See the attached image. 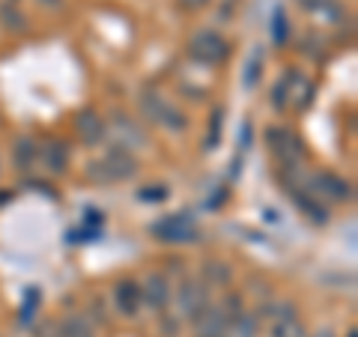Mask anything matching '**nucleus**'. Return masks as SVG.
Masks as SVG:
<instances>
[{"mask_svg": "<svg viewBox=\"0 0 358 337\" xmlns=\"http://www.w3.org/2000/svg\"><path fill=\"white\" fill-rule=\"evenodd\" d=\"M134 173H138V162H134V155L122 147H110L102 159L87 167V176L99 185H114V182H122V179H129Z\"/></svg>", "mask_w": 358, "mask_h": 337, "instance_id": "f257e3e1", "label": "nucleus"}, {"mask_svg": "<svg viewBox=\"0 0 358 337\" xmlns=\"http://www.w3.org/2000/svg\"><path fill=\"white\" fill-rule=\"evenodd\" d=\"M188 51H192V57L200 60V63H206V66H218L227 60V54H230V45L227 39L221 36L218 30H197L194 36H192V45H188Z\"/></svg>", "mask_w": 358, "mask_h": 337, "instance_id": "f03ea898", "label": "nucleus"}, {"mask_svg": "<svg viewBox=\"0 0 358 337\" xmlns=\"http://www.w3.org/2000/svg\"><path fill=\"white\" fill-rule=\"evenodd\" d=\"M176 308H179V317H182V320L197 322V320L212 308L209 287H206V284H200V280H185V284L179 287Z\"/></svg>", "mask_w": 358, "mask_h": 337, "instance_id": "7ed1b4c3", "label": "nucleus"}, {"mask_svg": "<svg viewBox=\"0 0 358 337\" xmlns=\"http://www.w3.org/2000/svg\"><path fill=\"white\" fill-rule=\"evenodd\" d=\"M266 143L268 150H272V155L278 162H281L284 167H296L301 162V155H305V150H301V141L296 138L289 129L284 126H275L266 131Z\"/></svg>", "mask_w": 358, "mask_h": 337, "instance_id": "20e7f679", "label": "nucleus"}, {"mask_svg": "<svg viewBox=\"0 0 358 337\" xmlns=\"http://www.w3.org/2000/svg\"><path fill=\"white\" fill-rule=\"evenodd\" d=\"M141 105H143L147 117L155 122V126H162V129H167V131L185 129V114H182L179 108H173L164 96H159V93H147V96L141 99Z\"/></svg>", "mask_w": 358, "mask_h": 337, "instance_id": "39448f33", "label": "nucleus"}, {"mask_svg": "<svg viewBox=\"0 0 358 337\" xmlns=\"http://www.w3.org/2000/svg\"><path fill=\"white\" fill-rule=\"evenodd\" d=\"M150 233L155 236V239H162V242H192L197 239V227H194V221L188 218V215H164L162 221H155Z\"/></svg>", "mask_w": 358, "mask_h": 337, "instance_id": "423d86ee", "label": "nucleus"}, {"mask_svg": "<svg viewBox=\"0 0 358 337\" xmlns=\"http://www.w3.org/2000/svg\"><path fill=\"white\" fill-rule=\"evenodd\" d=\"M310 194L317 200H331V203H343V200L352 197V185L346 182V179H341L338 173H317L310 179Z\"/></svg>", "mask_w": 358, "mask_h": 337, "instance_id": "0eeeda50", "label": "nucleus"}, {"mask_svg": "<svg viewBox=\"0 0 358 337\" xmlns=\"http://www.w3.org/2000/svg\"><path fill=\"white\" fill-rule=\"evenodd\" d=\"M114 122H108V129H114L117 134H120V143L117 147H122V150H129L131 152V147L134 150H143L147 147V131L141 129V122H134L131 117H126L122 110H117L114 117H110Z\"/></svg>", "mask_w": 358, "mask_h": 337, "instance_id": "6e6552de", "label": "nucleus"}, {"mask_svg": "<svg viewBox=\"0 0 358 337\" xmlns=\"http://www.w3.org/2000/svg\"><path fill=\"white\" fill-rule=\"evenodd\" d=\"M272 337H308L305 325H301V320L296 317V308L293 305H275L272 308Z\"/></svg>", "mask_w": 358, "mask_h": 337, "instance_id": "1a4fd4ad", "label": "nucleus"}, {"mask_svg": "<svg viewBox=\"0 0 358 337\" xmlns=\"http://www.w3.org/2000/svg\"><path fill=\"white\" fill-rule=\"evenodd\" d=\"M141 299L147 301L155 313H162L167 308V301H171V284H167V278L155 275V272L147 275V280L141 284Z\"/></svg>", "mask_w": 358, "mask_h": 337, "instance_id": "9d476101", "label": "nucleus"}, {"mask_svg": "<svg viewBox=\"0 0 358 337\" xmlns=\"http://www.w3.org/2000/svg\"><path fill=\"white\" fill-rule=\"evenodd\" d=\"M114 305H117V310L122 313V317H138V310L143 305L138 280H129V278L120 280V284L114 287Z\"/></svg>", "mask_w": 358, "mask_h": 337, "instance_id": "9b49d317", "label": "nucleus"}, {"mask_svg": "<svg viewBox=\"0 0 358 337\" xmlns=\"http://www.w3.org/2000/svg\"><path fill=\"white\" fill-rule=\"evenodd\" d=\"M233 322H236V320H230L227 310L212 305V308L203 313V317L194 322V325H197V337H227V331H230Z\"/></svg>", "mask_w": 358, "mask_h": 337, "instance_id": "f8f14e48", "label": "nucleus"}, {"mask_svg": "<svg viewBox=\"0 0 358 337\" xmlns=\"http://www.w3.org/2000/svg\"><path fill=\"white\" fill-rule=\"evenodd\" d=\"M78 134L84 138V143H90V147H96V143L105 141L108 134V122L96 114V110H84V114H78Z\"/></svg>", "mask_w": 358, "mask_h": 337, "instance_id": "ddd939ff", "label": "nucleus"}, {"mask_svg": "<svg viewBox=\"0 0 358 337\" xmlns=\"http://www.w3.org/2000/svg\"><path fill=\"white\" fill-rule=\"evenodd\" d=\"M289 194H293V203H296L301 212H305V215H308L313 224H326V221H329V209L322 206V200H317V197L310 194V191L293 188Z\"/></svg>", "mask_w": 358, "mask_h": 337, "instance_id": "4468645a", "label": "nucleus"}, {"mask_svg": "<svg viewBox=\"0 0 358 337\" xmlns=\"http://www.w3.org/2000/svg\"><path fill=\"white\" fill-rule=\"evenodd\" d=\"M42 159L51 173H63L66 167H69V150H66L63 141H48L42 147Z\"/></svg>", "mask_w": 358, "mask_h": 337, "instance_id": "2eb2a0df", "label": "nucleus"}, {"mask_svg": "<svg viewBox=\"0 0 358 337\" xmlns=\"http://www.w3.org/2000/svg\"><path fill=\"white\" fill-rule=\"evenodd\" d=\"M57 334L60 337H96L93 325H90V320L81 317V313H69V317H63L60 325H57Z\"/></svg>", "mask_w": 358, "mask_h": 337, "instance_id": "dca6fc26", "label": "nucleus"}, {"mask_svg": "<svg viewBox=\"0 0 358 337\" xmlns=\"http://www.w3.org/2000/svg\"><path fill=\"white\" fill-rule=\"evenodd\" d=\"M36 155H39V150H36V141L33 138H18V143L13 147V162H15V167L18 171H30L33 164H36Z\"/></svg>", "mask_w": 358, "mask_h": 337, "instance_id": "f3484780", "label": "nucleus"}, {"mask_svg": "<svg viewBox=\"0 0 358 337\" xmlns=\"http://www.w3.org/2000/svg\"><path fill=\"white\" fill-rule=\"evenodd\" d=\"M257 334H260V317H257V310H242L239 320L227 331V337H257Z\"/></svg>", "mask_w": 358, "mask_h": 337, "instance_id": "a211bd4d", "label": "nucleus"}, {"mask_svg": "<svg viewBox=\"0 0 358 337\" xmlns=\"http://www.w3.org/2000/svg\"><path fill=\"white\" fill-rule=\"evenodd\" d=\"M0 18H3V24H6L9 30H18V33H24V30H27V18H24V13H21L18 6H13V3H3V6H0Z\"/></svg>", "mask_w": 358, "mask_h": 337, "instance_id": "6ab92c4d", "label": "nucleus"}, {"mask_svg": "<svg viewBox=\"0 0 358 337\" xmlns=\"http://www.w3.org/2000/svg\"><path fill=\"white\" fill-rule=\"evenodd\" d=\"M272 39H275V45H284L289 39V21H287L284 6H275V15H272Z\"/></svg>", "mask_w": 358, "mask_h": 337, "instance_id": "aec40b11", "label": "nucleus"}, {"mask_svg": "<svg viewBox=\"0 0 358 337\" xmlns=\"http://www.w3.org/2000/svg\"><path fill=\"white\" fill-rule=\"evenodd\" d=\"M289 78H293V72H287L281 81H278V87L272 89V105H275L278 110H284V108L289 105Z\"/></svg>", "mask_w": 358, "mask_h": 337, "instance_id": "412c9836", "label": "nucleus"}, {"mask_svg": "<svg viewBox=\"0 0 358 337\" xmlns=\"http://www.w3.org/2000/svg\"><path fill=\"white\" fill-rule=\"evenodd\" d=\"M260 69H263V54H260V48H257L254 57L248 60V66H245V87H254L257 81H260Z\"/></svg>", "mask_w": 358, "mask_h": 337, "instance_id": "4be33fe9", "label": "nucleus"}, {"mask_svg": "<svg viewBox=\"0 0 358 337\" xmlns=\"http://www.w3.org/2000/svg\"><path fill=\"white\" fill-rule=\"evenodd\" d=\"M221 110H215V114H212V134H209V150H215L218 147V131H221Z\"/></svg>", "mask_w": 358, "mask_h": 337, "instance_id": "5701e85b", "label": "nucleus"}, {"mask_svg": "<svg viewBox=\"0 0 358 337\" xmlns=\"http://www.w3.org/2000/svg\"><path fill=\"white\" fill-rule=\"evenodd\" d=\"M167 197V188H143L141 191V200H147V203H152V200H164Z\"/></svg>", "mask_w": 358, "mask_h": 337, "instance_id": "b1692460", "label": "nucleus"}, {"mask_svg": "<svg viewBox=\"0 0 358 337\" xmlns=\"http://www.w3.org/2000/svg\"><path fill=\"white\" fill-rule=\"evenodd\" d=\"M209 272H212V278H215L218 284H227V280H230V268H221L218 263H212V266H209Z\"/></svg>", "mask_w": 358, "mask_h": 337, "instance_id": "393cba45", "label": "nucleus"}, {"mask_svg": "<svg viewBox=\"0 0 358 337\" xmlns=\"http://www.w3.org/2000/svg\"><path fill=\"white\" fill-rule=\"evenodd\" d=\"M179 3H182L185 9H200V6H206L209 0H179Z\"/></svg>", "mask_w": 358, "mask_h": 337, "instance_id": "a878e982", "label": "nucleus"}, {"mask_svg": "<svg viewBox=\"0 0 358 337\" xmlns=\"http://www.w3.org/2000/svg\"><path fill=\"white\" fill-rule=\"evenodd\" d=\"M317 337H334V334H331V329H322V331H320Z\"/></svg>", "mask_w": 358, "mask_h": 337, "instance_id": "bb28decb", "label": "nucleus"}, {"mask_svg": "<svg viewBox=\"0 0 358 337\" xmlns=\"http://www.w3.org/2000/svg\"><path fill=\"white\" fill-rule=\"evenodd\" d=\"M42 3H48V6H57V3H60V0H42Z\"/></svg>", "mask_w": 358, "mask_h": 337, "instance_id": "cd10ccee", "label": "nucleus"}]
</instances>
